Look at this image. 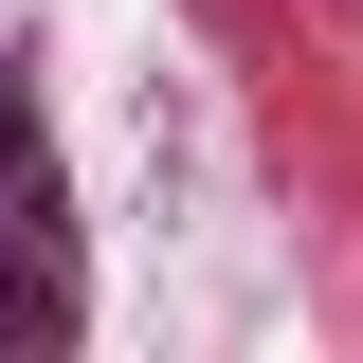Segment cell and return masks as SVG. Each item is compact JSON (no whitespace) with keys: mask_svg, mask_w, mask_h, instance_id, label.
I'll return each instance as SVG.
<instances>
[{"mask_svg":"<svg viewBox=\"0 0 363 363\" xmlns=\"http://www.w3.org/2000/svg\"><path fill=\"white\" fill-rule=\"evenodd\" d=\"M91 327V272H73V182H55V128L37 91H18V55H0V345L55 363Z\"/></svg>","mask_w":363,"mask_h":363,"instance_id":"6da1fadb","label":"cell"}]
</instances>
